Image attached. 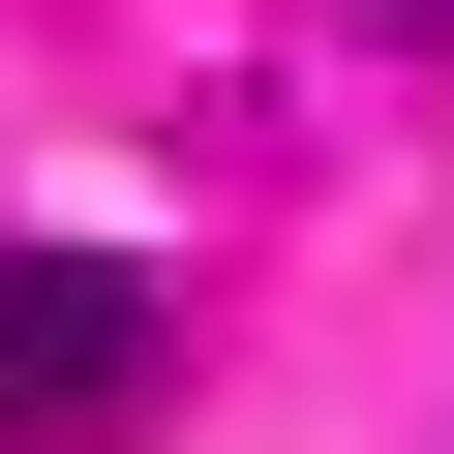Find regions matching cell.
I'll use <instances>...</instances> for the list:
<instances>
[{
  "label": "cell",
  "instance_id": "6da1fadb",
  "mask_svg": "<svg viewBox=\"0 0 454 454\" xmlns=\"http://www.w3.org/2000/svg\"><path fill=\"white\" fill-rule=\"evenodd\" d=\"M152 364H182V303L121 243H0V454H121Z\"/></svg>",
  "mask_w": 454,
  "mask_h": 454
}]
</instances>
